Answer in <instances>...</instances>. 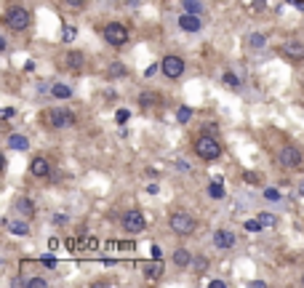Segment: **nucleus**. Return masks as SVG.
<instances>
[{"label":"nucleus","instance_id":"nucleus-1","mask_svg":"<svg viewBox=\"0 0 304 288\" xmlns=\"http://www.w3.org/2000/svg\"><path fill=\"white\" fill-rule=\"evenodd\" d=\"M195 152H197V158H203V160H216L219 152H221V144L214 136L203 134V136H197V141H195Z\"/></svg>","mask_w":304,"mask_h":288},{"label":"nucleus","instance_id":"nucleus-2","mask_svg":"<svg viewBox=\"0 0 304 288\" xmlns=\"http://www.w3.org/2000/svg\"><path fill=\"white\" fill-rule=\"evenodd\" d=\"M30 21H32V16H30V11L27 8H21V6H14V8H8V14H6V24L14 32H21V30H27L30 27Z\"/></svg>","mask_w":304,"mask_h":288},{"label":"nucleus","instance_id":"nucleus-3","mask_svg":"<svg viewBox=\"0 0 304 288\" xmlns=\"http://www.w3.org/2000/svg\"><path fill=\"white\" fill-rule=\"evenodd\" d=\"M168 224H171V230L176 235H192L195 232V219L190 213H184V211H173Z\"/></svg>","mask_w":304,"mask_h":288},{"label":"nucleus","instance_id":"nucleus-4","mask_svg":"<svg viewBox=\"0 0 304 288\" xmlns=\"http://www.w3.org/2000/svg\"><path fill=\"white\" fill-rule=\"evenodd\" d=\"M104 40H107L110 45H125L128 43V30L123 27V24H118V21H112V24H107L104 27Z\"/></svg>","mask_w":304,"mask_h":288},{"label":"nucleus","instance_id":"nucleus-5","mask_svg":"<svg viewBox=\"0 0 304 288\" xmlns=\"http://www.w3.org/2000/svg\"><path fill=\"white\" fill-rule=\"evenodd\" d=\"M277 163L283 165V168H301L304 158H301V152H299L296 147H291V144H286V147L277 152Z\"/></svg>","mask_w":304,"mask_h":288},{"label":"nucleus","instance_id":"nucleus-6","mask_svg":"<svg viewBox=\"0 0 304 288\" xmlns=\"http://www.w3.org/2000/svg\"><path fill=\"white\" fill-rule=\"evenodd\" d=\"M160 69H163V75H166V78L176 80V78L184 75V62H182L179 56H166V59L160 62Z\"/></svg>","mask_w":304,"mask_h":288},{"label":"nucleus","instance_id":"nucleus-7","mask_svg":"<svg viewBox=\"0 0 304 288\" xmlns=\"http://www.w3.org/2000/svg\"><path fill=\"white\" fill-rule=\"evenodd\" d=\"M123 227L131 235H139V232H144V227H147V222H144V213L142 211H128L125 216H123Z\"/></svg>","mask_w":304,"mask_h":288},{"label":"nucleus","instance_id":"nucleus-8","mask_svg":"<svg viewBox=\"0 0 304 288\" xmlns=\"http://www.w3.org/2000/svg\"><path fill=\"white\" fill-rule=\"evenodd\" d=\"M48 123L54 128H69V126H75V115L69 110H51L48 112Z\"/></svg>","mask_w":304,"mask_h":288},{"label":"nucleus","instance_id":"nucleus-9","mask_svg":"<svg viewBox=\"0 0 304 288\" xmlns=\"http://www.w3.org/2000/svg\"><path fill=\"white\" fill-rule=\"evenodd\" d=\"M179 27L184 32H197V30H200V14H190V11L182 14L179 16Z\"/></svg>","mask_w":304,"mask_h":288},{"label":"nucleus","instance_id":"nucleus-10","mask_svg":"<svg viewBox=\"0 0 304 288\" xmlns=\"http://www.w3.org/2000/svg\"><path fill=\"white\" fill-rule=\"evenodd\" d=\"M214 246L221 248V251H227V248L235 246V235H232L230 230H219V232L214 235Z\"/></svg>","mask_w":304,"mask_h":288},{"label":"nucleus","instance_id":"nucleus-11","mask_svg":"<svg viewBox=\"0 0 304 288\" xmlns=\"http://www.w3.org/2000/svg\"><path fill=\"white\" fill-rule=\"evenodd\" d=\"M30 171H32V176L43 179V176H48V174H51V163L45 160V158H35V160L30 163Z\"/></svg>","mask_w":304,"mask_h":288},{"label":"nucleus","instance_id":"nucleus-12","mask_svg":"<svg viewBox=\"0 0 304 288\" xmlns=\"http://www.w3.org/2000/svg\"><path fill=\"white\" fill-rule=\"evenodd\" d=\"M283 54H286L288 59H304V45H301L299 40H288V43L283 45Z\"/></svg>","mask_w":304,"mask_h":288},{"label":"nucleus","instance_id":"nucleus-13","mask_svg":"<svg viewBox=\"0 0 304 288\" xmlns=\"http://www.w3.org/2000/svg\"><path fill=\"white\" fill-rule=\"evenodd\" d=\"M8 147H11V150H21V152H24V150L30 147V139H27V136H21V134H11V136H8Z\"/></svg>","mask_w":304,"mask_h":288},{"label":"nucleus","instance_id":"nucleus-14","mask_svg":"<svg viewBox=\"0 0 304 288\" xmlns=\"http://www.w3.org/2000/svg\"><path fill=\"white\" fill-rule=\"evenodd\" d=\"M173 264L176 267H187V264H192V254L187 248H176L173 251Z\"/></svg>","mask_w":304,"mask_h":288},{"label":"nucleus","instance_id":"nucleus-15","mask_svg":"<svg viewBox=\"0 0 304 288\" xmlns=\"http://www.w3.org/2000/svg\"><path fill=\"white\" fill-rule=\"evenodd\" d=\"M51 93L56 96V99H69V96H72V88L64 86V83H54V86H51Z\"/></svg>","mask_w":304,"mask_h":288},{"label":"nucleus","instance_id":"nucleus-16","mask_svg":"<svg viewBox=\"0 0 304 288\" xmlns=\"http://www.w3.org/2000/svg\"><path fill=\"white\" fill-rule=\"evenodd\" d=\"M142 270H144V275H147V278H160V275H163V264H160L158 259H155L152 264L147 261V264H144Z\"/></svg>","mask_w":304,"mask_h":288},{"label":"nucleus","instance_id":"nucleus-17","mask_svg":"<svg viewBox=\"0 0 304 288\" xmlns=\"http://www.w3.org/2000/svg\"><path fill=\"white\" fill-rule=\"evenodd\" d=\"M8 230L14 232V235L24 237V235H30V224H27V222H8Z\"/></svg>","mask_w":304,"mask_h":288},{"label":"nucleus","instance_id":"nucleus-18","mask_svg":"<svg viewBox=\"0 0 304 288\" xmlns=\"http://www.w3.org/2000/svg\"><path fill=\"white\" fill-rule=\"evenodd\" d=\"M16 211H19V213H24V216H32V213H35L32 200H27V198H19V200H16Z\"/></svg>","mask_w":304,"mask_h":288},{"label":"nucleus","instance_id":"nucleus-19","mask_svg":"<svg viewBox=\"0 0 304 288\" xmlns=\"http://www.w3.org/2000/svg\"><path fill=\"white\" fill-rule=\"evenodd\" d=\"M208 195H211L214 200H221V198H224V187H221V182H219V179H216V182H211V184H208Z\"/></svg>","mask_w":304,"mask_h":288},{"label":"nucleus","instance_id":"nucleus-20","mask_svg":"<svg viewBox=\"0 0 304 288\" xmlns=\"http://www.w3.org/2000/svg\"><path fill=\"white\" fill-rule=\"evenodd\" d=\"M64 59H67V64H69V67H72V69H80V67H83V56H80L78 51H72V54H67Z\"/></svg>","mask_w":304,"mask_h":288},{"label":"nucleus","instance_id":"nucleus-21","mask_svg":"<svg viewBox=\"0 0 304 288\" xmlns=\"http://www.w3.org/2000/svg\"><path fill=\"white\" fill-rule=\"evenodd\" d=\"M221 80H224L227 88H240V78L235 75V72H224V78H221Z\"/></svg>","mask_w":304,"mask_h":288},{"label":"nucleus","instance_id":"nucleus-22","mask_svg":"<svg viewBox=\"0 0 304 288\" xmlns=\"http://www.w3.org/2000/svg\"><path fill=\"white\" fill-rule=\"evenodd\" d=\"M264 43H267V40H264V35H262V32L248 35V45H251V48H264Z\"/></svg>","mask_w":304,"mask_h":288},{"label":"nucleus","instance_id":"nucleus-23","mask_svg":"<svg viewBox=\"0 0 304 288\" xmlns=\"http://www.w3.org/2000/svg\"><path fill=\"white\" fill-rule=\"evenodd\" d=\"M184 8L190 11V14H203V3H200V0H184Z\"/></svg>","mask_w":304,"mask_h":288},{"label":"nucleus","instance_id":"nucleus-24","mask_svg":"<svg viewBox=\"0 0 304 288\" xmlns=\"http://www.w3.org/2000/svg\"><path fill=\"white\" fill-rule=\"evenodd\" d=\"M256 219L262 222V227H277V216H272V213H259Z\"/></svg>","mask_w":304,"mask_h":288},{"label":"nucleus","instance_id":"nucleus-25","mask_svg":"<svg viewBox=\"0 0 304 288\" xmlns=\"http://www.w3.org/2000/svg\"><path fill=\"white\" fill-rule=\"evenodd\" d=\"M190 117H192V110H190V107H179V112H176V120H179V123H190Z\"/></svg>","mask_w":304,"mask_h":288},{"label":"nucleus","instance_id":"nucleus-26","mask_svg":"<svg viewBox=\"0 0 304 288\" xmlns=\"http://www.w3.org/2000/svg\"><path fill=\"white\" fill-rule=\"evenodd\" d=\"M245 230H248V232H262L264 227H262L259 219H248V222H245Z\"/></svg>","mask_w":304,"mask_h":288},{"label":"nucleus","instance_id":"nucleus-27","mask_svg":"<svg viewBox=\"0 0 304 288\" xmlns=\"http://www.w3.org/2000/svg\"><path fill=\"white\" fill-rule=\"evenodd\" d=\"M27 285H30V288H45V278H30Z\"/></svg>","mask_w":304,"mask_h":288},{"label":"nucleus","instance_id":"nucleus-28","mask_svg":"<svg viewBox=\"0 0 304 288\" xmlns=\"http://www.w3.org/2000/svg\"><path fill=\"white\" fill-rule=\"evenodd\" d=\"M128 117H131V112H128V110H118V112H115V120H118V123H120V126L125 123V120H128Z\"/></svg>","mask_w":304,"mask_h":288},{"label":"nucleus","instance_id":"nucleus-29","mask_svg":"<svg viewBox=\"0 0 304 288\" xmlns=\"http://www.w3.org/2000/svg\"><path fill=\"white\" fill-rule=\"evenodd\" d=\"M139 99H142V104H144V107H149V104H155V93H142Z\"/></svg>","mask_w":304,"mask_h":288},{"label":"nucleus","instance_id":"nucleus-30","mask_svg":"<svg viewBox=\"0 0 304 288\" xmlns=\"http://www.w3.org/2000/svg\"><path fill=\"white\" fill-rule=\"evenodd\" d=\"M192 267H195L197 272H203V270L208 267V261H206V259H192Z\"/></svg>","mask_w":304,"mask_h":288},{"label":"nucleus","instance_id":"nucleus-31","mask_svg":"<svg viewBox=\"0 0 304 288\" xmlns=\"http://www.w3.org/2000/svg\"><path fill=\"white\" fill-rule=\"evenodd\" d=\"M75 35H78V30L67 24V27H64V40H75Z\"/></svg>","mask_w":304,"mask_h":288},{"label":"nucleus","instance_id":"nucleus-32","mask_svg":"<svg viewBox=\"0 0 304 288\" xmlns=\"http://www.w3.org/2000/svg\"><path fill=\"white\" fill-rule=\"evenodd\" d=\"M264 198L267 200H280V192L277 189H264Z\"/></svg>","mask_w":304,"mask_h":288},{"label":"nucleus","instance_id":"nucleus-33","mask_svg":"<svg viewBox=\"0 0 304 288\" xmlns=\"http://www.w3.org/2000/svg\"><path fill=\"white\" fill-rule=\"evenodd\" d=\"M40 261H43L48 270H54V267H56V259H54V256H40Z\"/></svg>","mask_w":304,"mask_h":288},{"label":"nucleus","instance_id":"nucleus-34","mask_svg":"<svg viewBox=\"0 0 304 288\" xmlns=\"http://www.w3.org/2000/svg\"><path fill=\"white\" fill-rule=\"evenodd\" d=\"M123 72H125L123 64H112V75H123Z\"/></svg>","mask_w":304,"mask_h":288},{"label":"nucleus","instance_id":"nucleus-35","mask_svg":"<svg viewBox=\"0 0 304 288\" xmlns=\"http://www.w3.org/2000/svg\"><path fill=\"white\" fill-rule=\"evenodd\" d=\"M155 72H158V67H155V64H149V67L144 69V78H152V75H155Z\"/></svg>","mask_w":304,"mask_h":288},{"label":"nucleus","instance_id":"nucleus-36","mask_svg":"<svg viewBox=\"0 0 304 288\" xmlns=\"http://www.w3.org/2000/svg\"><path fill=\"white\" fill-rule=\"evenodd\" d=\"M163 256V251H160V246H152V259H160Z\"/></svg>","mask_w":304,"mask_h":288},{"label":"nucleus","instance_id":"nucleus-37","mask_svg":"<svg viewBox=\"0 0 304 288\" xmlns=\"http://www.w3.org/2000/svg\"><path fill=\"white\" fill-rule=\"evenodd\" d=\"M208 288H224V280H211V283H208Z\"/></svg>","mask_w":304,"mask_h":288},{"label":"nucleus","instance_id":"nucleus-38","mask_svg":"<svg viewBox=\"0 0 304 288\" xmlns=\"http://www.w3.org/2000/svg\"><path fill=\"white\" fill-rule=\"evenodd\" d=\"M69 6H75V8H80V6H86V0H67Z\"/></svg>","mask_w":304,"mask_h":288},{"label":"nucleus","instance_id":"nucleus-39","mask_svg":"<svg viewBox=\"0 0 304 288\" xmlns=\"http://www.w3.org/2000/svg\"><path fill=\"white\" fill-rule=\"evenodd\" d=\"M291 6H296V8H304V0H288Z\"/></svg>","mask_w":304,"mask_h":288},{"label":"nucleus","instance_id":"nucleus-40","mask_svg":"<svg viewBox=\"0 0 304 288\" xmlns=\"http://www.w3.org/2000/svg\"><path fill=\"white\" fill-rule=\"evenodd\" d=\"M299 192H301V195H304V182H301V184H299Z\"/></svg>","mask_w":304,"mask_h":288},{"label":"nucleus","instance_id":"nucleus-41","mask_svg":"<svg viewBox=\"0 0 304 288\" xmlns=\"http://www.w3.org/2000/svg\"><path fill=\"white\" fill-rule=\"evenodd\" d=\"M301 285H304V275H301Z\"/></svg>","mask_w":304,"mask_h":288}]
</instances>
